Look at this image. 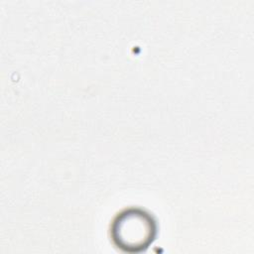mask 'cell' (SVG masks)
Instances as JSON below:
<instances>
[{
    "mask_svg": "<svg viewBox=\"0 0 254 254\" xmlns=\"http://www.w3.org/2000/svg\"><path fill=\"white\" fill-rule=\"evenodd\" d=\"M158 223L145 208L130 206L119 211L110 224L112 243L121 251L139 253L155 241Z\"/></svg>",
    "mask_w": 254,
    "mask_h": 254,
    "instance_id": "6da1fadb",
    "label": "cell"
}]
</instances>
